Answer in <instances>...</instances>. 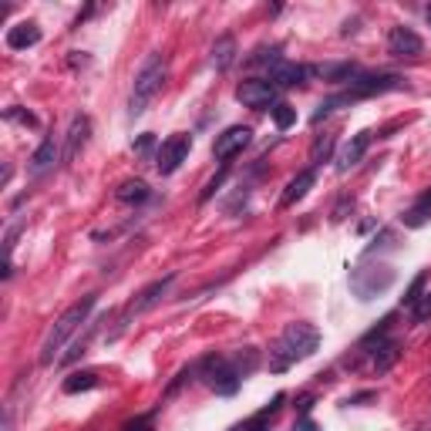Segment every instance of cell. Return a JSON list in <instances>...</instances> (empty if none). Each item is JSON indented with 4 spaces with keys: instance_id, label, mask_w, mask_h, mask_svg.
I'll return each mask as SVG.
<instances>
[{
    "instance_id": "cell-1",
    "label": "cell",
    "mask_w": 431,
    "mask_h": 431,
    "mask_svg": "<svg viewBox=\"0 0 431 431\" xmlns=\"http://www.w3.org/2000/svg\"><path fill=\"white\" fill-rule=\"evenodd\" d=\"M317 347H320V330L314 327V324L297 320V324H290V327L277 337V344L270 347V371H273V374H283V371H290L293 364L307 361Z\"/></svg>"
},
{
    "instance_id": "cell-2",
    "label": "cell",
    "mask_w": 431,
    "mask_h": 431,
    "mask_svg": "<svg viewBox=\"0 0 431 431\" xmlns=\"http://www.w3.org/2000/svg\"><path fill=\"white\" fill-rule=\"evenodd\" d=\"M95 304H98V297L91 293V297H85V300L71 304L61 314V317L54 320V327L48 330V337H44V344H41V364H44V368H48V364H54V361H61V357H58V351H61L64 344L71 341V334H75L81 324H88V314L95 310Z\"/></svg>"
},
{
    "instance_id": "cell-3",
    "label": "cell",
    "mask_w": 431,
    "mask_h": 431,
    "mask_svg": "<svg viewBox=\"0 0 431 431\" xmlns=\"http://www.w3.org/2000/svg\"><path fill=\"white\" fill-rule=\"evenodd\" d=\"M165 71H169V61H165L162 51L149 54V58L142 61L139 75H135V85H132V98H128V115H132V118L145 115V108L155 102V95H159L165 85Z\"/></svg>"
},
{
    "instance_id": "cell-4",
    "label": "cell",
    "mask_w": 431,
    "mask_h": 431,
    "mask_svg": "<svg viewBox=\"0 0 431 431\" xmlns=\"http://www.w3.org/2000/svg\"><path fill=\"white\" fill-rule=\"evenodd\" d=\"M199 378H203L216 394H226V398L240 391V384H243L240 371L233 368V361H229V357H219V354H209L199 361Z\"/></svg>"
},
{
    "instance_id": "cell-5",
    "label": "cell",
    "mask_w": 431,
    "mask_h": 431,
    "mask_svg": "<svg viewBox=\"0 0 431 431\" xmlns=\"http://www.w3.org/2000/svg\"><path fill=\"white\" fill-rule=\"evenodd\" d=\"M394 283V270L391 267H374V270H354L351 273V290L357 293V300H374Z\"/></svg>"
},
{
    "instance_id": "cell-6",
    "label": "cell",
    "mask_w": 431,
    "mask_h": 431,
    "mask_svg": "<svg viewBox=\"0 0 431 431\" xmlns=\"http://www.w3.org/2000/svg\"><path fill=\"white\" fill-rule=\"evenodd\" d=\"M189 152H192V135L179 132V135H172V139H165L162 145H159V152H155V169H159L162 176H172V172H179V165L189 159Z\"/></svg>"
},
{
    "instance_id": "cell-7",
    "label": "cell",
    "mask_w": 431,
    "mask_h": 431,
    "mask_svg": "<svg viewBox=\"0 0 431 431\" xmlns=\"http://www.w3.org/2000/svg\"><path fill=\"white\" fill-rule=\"evenodd\" d=\"M236 98L246 108L263 112V108H273L277 105V85L273 81H263V78H246V81H240V88H236Z\"/></svg>"
},
{
    "instance_id": "cell-8",
    "label": "cell",
    "mask_w": 431,
    "mask_h": 431,
    "mask_svg": "<svg viewBox=\"0 0 431 431\" xmlns=\"http://www.w3.org/2000/svg\"><path fill=\"white\" fill-rule=\"evenodd\" d=\"M250 139H253V132L246 125H229L223 135H216V142H213V155L219 159V162L226 165L233 155H240L246 145H250Z\"/></svg>"
},
{
    "instance_id": "cell-9",
    "label": "cell",
    "mask_w": 431,
    "mask_h": 431,
    "mask_svg": "<svg viewBox=\"0 0 431 431\" xmlns=\"http://www.w3.org/2000/svg\"><path fill=\"white\" fill-rule=\"evenodd\" d=\"M405 88V78L401 75H357L351 81V91H354V98H371V95H384V91H398Z\"/></svg>"
},
{
    "instance_id": "cell-10",
    "label": "cell",
    "mask_w": 431,
    "mask_h": 431,
    "mask_svg": "<svg viewBox=\"0 0 431 431\" xmlns=\"http://www.w3.org/2000/svg\"><path fill=\"white\" fill-rule=\"evenodd\" d=\"M172 283H176V273H165L162 280H155V283H149V287H145V290H142L139 297H135V300L128 304L125 317H122V327H125V320L132 317V314H142V310H152V307L159 304V300H162L165 293H169V287H172Z\"/></svg>"
},
{
    "instance_id": "cell-11",
    "label": "cell",
    "mask_w": 431,
    "mask_h": 431,
    "mask_svg": "<svg viewBox=\"0 0 431 431\" xmlns=\"http://www.w3.org/2000/svg\"><path fill=\"white\" fill-rule=\"evenodd\" d=\"M388 51L394 58H418L425 51V41L411 31V27H391V34H388Z\"/></svg>"
},
{
    "instance_id": "cell-12",
    "label": "cell",
    "mask_w": 431,
    "mask_h": 431,
    "mask_svg": "<svg viewBox=\"0 0 431 431\" xmlns=\"http://www.w3.org/2000/svg\"><path fill=\"white\" fill-rule=\"evenodd\" d=\"M368 149H371V132H357L354 139L341 149V155H337V172H351L368 155Z\"/></svg>"
},
{
    "instance_id": "cell-13",
    "label": "cell",
    "mask_w": 431,
    "mask_h": 431,
    "mask_svg": "<svg viewBox=\"0 0 431 431\" xmlns=\"http://www.w3.org/2000/svg\"><path fill=\"white\" fill-rule=\"evenodd\" d=\"M307 75H310V68H304V64H293V61L270 64V81H273L277 88H293V85H304Z\"/></svg>"
},
{
    "instance_id": "cell-14",
    "label": "cell",
    "mask_w": 431,
    "mask_h": 431,
    "mask_svg": "<svg viewBox=\"0 0 431 431\" xmlns=\"http://www.w3.org/2000/svg\"><path fill=\"white\" fill-rule=\"evenodd\" d=\"M314 182H317V172L314 169H304L300 176H293L290 182H287V189H283V196H280V206L283 209H290V206H297L300 199H304L307 192L314 189Z\"/></svg>"
},
{
    "instance_id": "cell-15",
    "label": "cell",
    "mask_w": 431,
    "mask_h": 431,
    "mask_svg": "<svg viewBox=\"0 0 431 431\" xmlns=\"http://www.w3.org/2000/svg\"><path fill=\"white\" fill-rule=\"evenodd\" d=\"M41 41V27L34 21H21V24L7 27V48L11 51H27Z\"/></svg>"
},
{
    "instance_id": "cell-16",
    "label": "cell",
    "mask_w": 431,
    "mask_h": 431,
    "mask_svg": "<svg viewBox=\"0 0 431 431\" xmlns=\"http://www.w3.org/2000/svg\"><path fill=\"white\" fill-rule=\"evenodd\" d=\"M283 401H287V394H277L273 401H270L267 408H260L250 421H243V425H236L233 431H270V425H273V418L280 415V408H283Z\"/></svg>"
},
{
    "instance_id": "cell-17",
    "label": "cell",
    "mask_w": 431,
    "mask_h": 431,
    "mask_svg": "<svg viewBox=\"0 0 431 431\" xmlns=\"http://www.w3.org/2000/svg\"><path fill=\"white\" fill-rule=\"evenodd\" d=\"M88 132H91V122L85 115H75L71 118V128H68V149H64V159L71 162L81 149H85V142H88Z\"/></svg>"
},
{
    "instance_id": "cell-18",
    "label": "cell",
    "mask_w": 431,
    "mask_h": 431,
    "mask_svg": "<svg viewBox=\"0 0 431 431\" xmlns=\"http://www.w3.org/2000/svg\"><path fill=\"white\" fill-rule=\"evenodd\" d=\"M401 223H405L408 229H421L425 223H431V192H421L415 203L405 209V216H401Z\"/></svg>"
},
{
    "instance_id": "cell-19",
    "label": "cell",
    "mask_w": 431,
    "mask_h": 431,
    "mask_svg": "<svg viewBox=\"0 0 431 431\" xmlns=\"http://www.w3.org/2000/svg\"><path fill=\"white\" fill-rule=\"evenodd\" d=\"M54 162H58V139H54V135H48V139L38 145V152L31 155V172H34V176H41V172H48Z\"/></svg>"
},
{
    "instance_id": "cell-20",
    "label": "cell",
    "mask_w": 431,
    "mask_h": 431,
    "mask_svg": "<svg viewBox=\"0 0 431 431\" xmlns=\"http://www.w3.org/2000/svg\"><path fill=\"white\" fill-rule=\"evenodd\" d=\"M209 61H213L216 71H226L229 64L236 61V41L229 38V34H223V38H216L213 51H209Z\"/></svg>"
},
{
    "instance_id": "cell-21",
    "label": "cell",
    "mask_w": 431,
    "mask_h": 431,
    "mask_svg": "<svg viewBox=\"0 0 431 431\" xmlns=\"http://www.w3.org/2000/svg\"><path fill=\"white\" fill-rule=\"evenodd\" d=\"M115 199H118V203H128V206L145 203V199H149V186H145L142 179H128V182H122V186L115 189Z\"/></svg>"
},
{
    "instance_id": "cell-22",
    "label": "cell",
    "mask_w": 431,
    "mask_h": 431,
    "mask_svg": "<svg viewBox=\"0 0 431 431\" xmlns=\"http://www.w3.org/2000/svg\"><path fill=\"white\" fill-rule=\"evenodd\" d=\"M401 357V344L398 341H384L378 344V354H374V374H388L394 368V361Z\"/></svg>"
},
{
    "instance_id": "cell-23",
    "label": "cell",
    "mask_w": 431,
    "mask_h": 431,
    "mask_svg": "<svg viewBox=\"0 0 431 431\" xmlns=\"http://www.w3.org/2000/svg\"><path fill=\"white\" fill-rule=\"evenodd\" d=\"M310 75H320L324 81H354L357 68L354 64H317V68H310Z\"/></svg>"
},
{
    "instance_id": "cell-24",
    "label": "cell",
    "mask_w": 431,
    "mask_h": 431,
    "mask_svg": "<svg viewBox=\"0 0 431 431\" xmlns=\"http://www.w3.org/2000/svg\"><path fill=\"white\" fill-rule=\"evenodd\" d=\"M64 394H81V391H91V388H98V374L95 371H78L71 378H64Z\"/></svg>"
},
{
    "instance_id": "cell-25",
    "label": "cell",
    "mask_w": 431,
    "mask_h": 431,
    "mask_svg": "<svg viewBox=\"0 0 431 431\" xmlns=\"http://www.w3.org/2000/svg\"><path fill=\"white\" fill-rule=\"evenodd\" d=\"M233 361V368L240 371V378H250L256 371V364H260V354H256V347H243V351H236V357H229Z\"/></svg>"
},
{
    "instance_id": "cell-26",
    "label": "cell",
    "mask_w": 431,
    "mask_h": 431,
    "mask_svg": "<svg viewBox=\"0 0 431 431\" xmlns=\"http://www.w3.org/2000/svg\"><path fill=\"white\" fill-rule=\"evenodd\" d=\"M270 115H273V125L280 128V132H287L290 125H297V108L287 102H277L273 108H270Z\"/></svg>"
},
{
    "instance_id": "cell-27",
    "label": "cell",
    "mask_w": 431,
    "mask_h": 431,
    "mask_svg": "<svg viewBox=\"0 0 431 431\" xmlns=\"http://www.w3.org/2000/svg\"><path fill=\"white\" fill-rule=\"evenodd\" d=\"M95 330H98V324H88V330H85V337H78V341L71 344V351H68V354H64L61 361H58V364H64V368H68V364H75L78 357H81L85 351H88V341L95 337Z\"/></svg>"
},
{
    "instance_id": "cell-28",
    "label": "cell",
    "mask_w": 431,
    "mask_h": 431,
    "mask_svg": "<svg viewBox=\"0 0 431 431\" xmlns=\"http://www.w3.org/2000/svg\"><path fill=\"white\" fill-rule=\"evenodd\" d=\"M425 283H428V273H418V277L411 280V287H408V293H405V300H401L408 310H411V307L421 300V290H425Z\"/></svg>"
},
{
    "instance_id": "cell-29",
    "label": "cell",
    "mask_w": 431,
    "mask_h": 431,
    "mask_svg": "<svg viewBox=\"0 0 431 431\" xmlns=\"http://www.w3.org/2000/svg\"><path fill=\"white\" fill-rule=\"evenodd\" d=\"M330 152H334V139H330V135H324V139L314 142V149H310V159H314V165H320Z\"/></svg>"
},
{
    "instance_id": "cell-30",
    "label": "cell",
    "mask_w": 431,
    "mask_h": 431,
    "mask_svg": "<svg viewBox=\"0 0 431 431\" xmlns=\"http://www.w3.org/2000/svg\"><path fill=\"white\" fill-rule=\"evenodd\" d=\"M411 317H415V324H425V320H431V290L421 293V300L411 307Z\"/></svg>"
},
{
    "instance_id": "cell-31",
    "label": "cell",
    "mask_w": 431,
    "mask_h": 431,
    "mask_svg": "<svg viewBox=\"0 0 431 431\" xmlns=\"http://www.w3.org/2000/svg\"><path fill=\"white\" fill-rule=\"evenodd\" d=\"M223 182H226V169H223V172H219V176H216V179H209V182H206V189L199 192V203H209V199H213V196H216V189H219Z\"/></svg>"
},
{
    "instance_id": "cell-32",
    "label": "cell",
    "mask_w": 431,
    "mask_h": 431,
    "mask_svg": "<svg viewBox=\"0 0 431 431\" xmlns=\"http://www.w3.org/2000/svg\"><path fill=\"white\" fill-rule=\"evenodd\" d=\"M7 118H11V122H24V125H38V118H34V115H27V112H17V108H7Z\"/></svg>"
},
{
    "instance_id": "cell-33",
    "label": "cell",
    "mask_w": 431,
    "mask_h": 431,
    "mask_svg": "<svg viewBox=\"0 0 431 431\" xmlns=\"http://www.w3.org/2000/svg\"><path fill=\"white\" fill-rule=\"evenodd\" d=\"M152 145H155L152 135H142V139L135 142V152H139V155H149V152H152Z\"/></svg>"
},
{
    "instance_id": "cell-34",
    "label": "cell",
    "mask_w": 431,
    "mask_h": 431,
    "mask_svg": "<svg viewBox=\"0 0 431 431\" xmlns=\"http://www.w3.org/2000/svg\"><path fill=\"white\" fill-rule=\"evenodd\" d=\"M310 408H314V398H300V408H297V411H300V415H310Z\"/></svg>"
},
{
    "instance_id": "cell-35",
    "label": "cell",
    "mask_w": 431,
    "mask_h": 431,
    "mask_svg": "<svg viewBox=\"0 0 431 431\" xmlns=\"http://www.w3.org/2000/svg\"><path fill=\"white\" fill-rule=\"evenodd\" d=\"M125 431H152L145 421H132V425H125Z\"/></svg>"
},
{
    "instance_id": "cell-36",
    "label": "cell",
    "mask_w": 431,
    "mask_h": 431,
    "mask_svg": "<svg viewBox=\"0 0 431 431\" xmlns=\"http://www.w3.org/2000/svg\"><path fill=\"white\" fill-rule=\"evenodd\" d=\"M300 431H320V428L314 425V421H307V418H304V421H300Z\"/></svg>"
},
{
    "instance_id": "cell-37",
    "label": "cell",
    "mask_w": 431,
    "mask_h": 431,
    "mask_svg": "<svg viewBox=\"0 0 431 431\" xmlns=\"http://www.w3.org/2000/svg\"><path fill=\"white\" fill-rule=\"evenodd\" d=\"M425 14H428V24H431V7H428V11H425Z\"/></svg>"
}]
</instances>
